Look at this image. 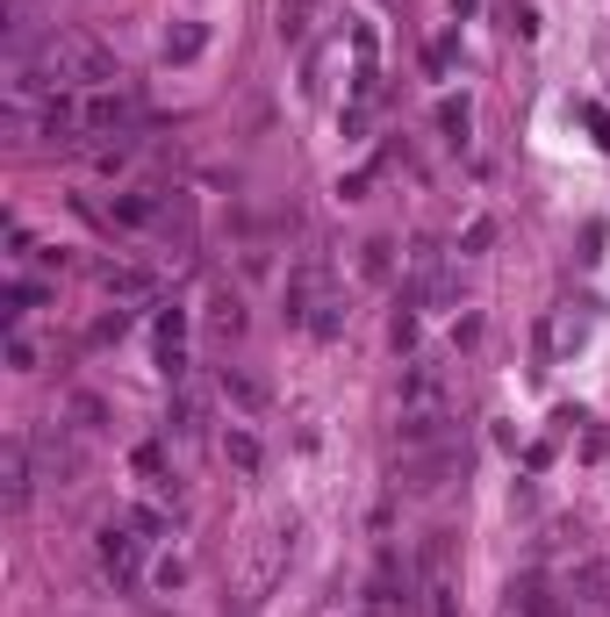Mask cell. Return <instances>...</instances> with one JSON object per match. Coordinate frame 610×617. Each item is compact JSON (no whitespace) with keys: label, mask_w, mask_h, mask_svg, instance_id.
<instances>
[{"label":"cell","mask_w":610,"mask_h":617,"mask_svg":"<svg viewBox=\"0 0 610 617\" xmlns=\"http://www.w3.org/2000/svg\"><path fill=\"white\" fill-rule=\"evenodd\" d=\"M22 58H29V65H44V80H51L58 94H65V86H94V94H101V86L122 80L115 58H108L94 36H80V29H44V44H36V51H22Z\"/></svg>","instance_id":"6da1fadb"},{"label":"cell","mask_w":610,"mask_h":617,"mask_svg":"<svg viewBox=\"0 0 610 617\" xmlns=\"http://www.w3.org/2000/svg\"><path fill=\"white\" fill-rule=\"evenodd\" d=\"M345 316L352 308H345V294L331 288L324 266H295V274H288V324H302L309 338H338Z\"/></svg>","instance_id":"7a4b0ae2"},{"label":"cell","mask_w":610,"mask_h":617,"mask_svg":"<svg viewBox=\"0 0 610 617\" xmlns=\"http://www.w3.org/2000/svg\"><path fill=\"white\" fill-rule=\"evenodd\" d=\"M80 130H87V137H137L144 130V101L130 94V86H101V94L80 101Z\"/></svg>","instance_id":"3957f363"},{"label":"cell","mask_w":610,"mask_h":617,"mask_svg":"<svg viewBox=\"0 0 610 617\" xmlns=\"http://www.w3.org/2000/svg\"><path fill=\"white\" fill-rule=\"evenodd\" d=\"M467 467V452H460V438L453 446H431V452H402V467H395V488L402 496H438L446 481Z\"/></svg>","instance_id":"277c9868"},{"label":"cell","mask_w":610,"mask_h":617,"mask_svg":"<svg viewBox=\"0 0 610 617\" xmlns=\"http://www.w3.org/2000/svg\"><path fill=\"white\" fill-rule=\"evenodd\" d=\"M402 410L453 416V374H446V360H410L402 366Z\"/></svg>","instance_id":"5b68a950"},{"label":"cell","mask_w":610,"mask_h":617,"mask_svg":"<svg viewBox=\"0 0 610 617\" xmlns=\"http://www.w3.org/2000/svg\"><path fill=\"white\" fill-rule=\"evenodd\" d=\"M94 553H101V567L115 574V582H137V567H144V532H137V524H101V532H94Z\"/></svg>","instance_id":"8992f818"},{"label":"cell","mask_w":610,"mask_h":617,"mask_svg":"<svg viewBox=\"0 0 610 617\" xmlns=\"http://www.w3.org/2000/svg\"><path fill=\"white\" fill-rule=\"evenodd\" d=\"M158 216H173L166 187H122L115 202H108V223H122V230H151Z\"/></svg>","instance_id":"52a82bcc"},{"label":"cell","mask_w":610,"mask_h":617,"mask_svg":"<svg viewBox=\"0 0 610 617\" xmlns=\"http://www.w3.org/2000/svg\"><path fill=\"white\" fill-rule=\"evenodd\" d=\"M216 395H223L237 416H266L273 410V388H266L259 374H244V366H223V374H216Z\"/></svg>","instance_id":"ba28073f"},{"label":"cell","mask_w":610,"mask_h":617,"mask_svg":"<svg viewBox=\"0 0 610 617\" xmlns=\"http://www.w3.org/2000/svg\"><path fill=\"white\" fill-rule=\"evenodd\" d=\"M202 330H209L216 344L244 338V294H237V288H216V294H209V308H202Z\"/></svg>","instance_id":"9c48e42d"},{"label":"cell","mask_w":610,"mask_h":617,"mask_svg":"<svg viewBox=\"0 0 610 617\" xmlns=\"http://www.w3.org/2000/svg\"><path fill=\"white\" fill-rule=\"evenodd\" d=\"M0 467H8V510H29V496H36V467H29V446H22V438H8Z\"/></svg>","instance_id":"30bf717a"},{"label":"cell","mask_w":610,"mask_h":617,"mask_svg":"<svg viewBox=\"0 0 610 617\" xmlns=\"http://www.w3.org/2000/svg\"><path fill=\"white\" fill-rule=\"evenodd\" d=\"M101 294H115V302H144V294H158V274L151 266H101Z\"/></svg>","instance_id":"8fae6325"},{"label":"cell","mask_w":610,"mask_h":617,"mask_svg":"<svg viewBox=\"0 0 610 617\" xmlns=\"http://www.w3.org/2000/svg\"><path fill=\"white\" fill-rule=\"evenodd\" d=\"M202 51H209V29L180 15L173 29H166V58H173V65H187V58H202Z\"/></svg>","instance_id":"7c38bea8"},{"label":"cell","mask_w":610,"mask_h":617,"mask_svg":"<svg viewBox=\"0 0 610 617\" xmlns=\"http://www.w3.org/2000/svg\"><path fill=\"white\" fill-rule=\"evenodd\" d=\"M223 460L237 467V474H259V460H266V452H259V438H252L244 424H230V431H223Z\"/></svg>","instance_id":"4fadbf2b"},{"label":"cell","mask_w":610,"mask_h":617,"mask_svg":"<svg viewBox=\"0 0 610 617\" xmlns=\"http://www.w3.org/2000/svg\"><path fill=\"white\" fill-rule=\"evenodd\" d=\"M438 130H446V144H467V130H474L467 94H446V101H438Z\"/></svg>","instance_id":"5bb4252c"},{"label":"cell","mask_w":610,"mask_h":617,"mask_svg":"<svg viewBox=\"0 0 610 617\" xmlns=\"http://www.w3.org/2000/svg\"><path fill=\"white\" fill-rule=\"evenodd\" d=\"M309 29H316V0H280V36H288V44H302Z\"/></svg>","instance_id":"9a60e30c"},{"label":"cell","mask_w":610,"mask_h":617,"mask_svg":"<svg viewBox=\"0 0 610 617\" xmlns=\"http://www.w3.org/2000/svg\"><path fill=\"white\" fill-rule=\"evenodd\" d=\"M65 416H72V431H101L108 424V402H101V395H72Z\"/></svg>","instance_id":"2e32d148"},{"label":"cell","mask_w":610,"mask_h":617,"mask_svg":"<svg viewBox=\"0 0 610 617\" xmlns=\"http://www.w3.org/2000/svg\"><path fill=\"white\" fill-rule=\"evenodd\" d=\"M130 467H137L144 488H173V481H166V452H158V446H137V452H130Z\"/></svg>","instance_id":"e0dca14e"},{"label":"cell","mask_w":610,"mask_h":617,"mask_svg":"<svg viewBox=\"0 0 610 617\" xmlns=\"http://www.w3.org/2000/svg\"><path fill=\"white\" fill-rule=\"evenodd\" d=\"M359 274H366V280H388V274H395V244L374 238V244L359 252Z\"/></svg>","instance_id":"ac0fdd59"},{"label":"cell","mask_w":610,"mask_h":617,"mask_svg":"<svg viewBox=\"0 0 610 617\" xmlns=\"http://www.w3.org/2000/svg\"><path fill=\"white\" fill-rule=\"evenodd\" d=\"M503 617H546V596H539V582H524V589H510V603H503Z\"/></svg>","instance_id":"d6986e66"},{"label":"cell","mask_w":610,"mask_h":617,"mask_svg":"<svg viewBox=\"0 0 610 617\" xmlns=\"http://www.w3.org/2000/svg\"><path fill=\"white\" fill-rule=\"evenodd\" d=\"M8 366H15V374H36V344L22 338V330H8Z\"/></svg>","instance_id":"ffe728a7"},{"label":"cell","mask_w":610,"mask_h":617,"mask_svg":"<svg viewBox=\"0 0 610 617\" xmlns=\"http://www.w3.org/2000/svg\"><path fill=\"white\" fill-rule=\"evenodd\" d=\"M424 65H431V72H453V36H438L431 51H424Z\"/></svg>","instance_id":"44dd1931"},{"label":"cell","mask_w":610,"mask_h":617,"mask_svg":"<svg viewBox=\"0 0 610 617\" xmlns=\"http://www.w3.org/2000/svg\"><path fill=\"white\" fill-rule=\"evenodd\" d=\"M8 302H15V308H8V316H22V308H36V302H44V288H29V280H15V294H8Z\"/></svg>","instance_id":"7402d4cb"},{"label":"cell","mask_w":610,"mask_h":617,"mask_svg":"<svg viewBox=\"0 0 610 617\" xmlns=\"http://www.w3.org/2000/svg\"><path fill=\"white\" fill-rule=\"evenodd\" d=\"M122 330H130V316H122V308H115V316H101V324H94V344H108V338H122Z\"/></svg>","instance_id":"603a6c76"}]
</instances>
